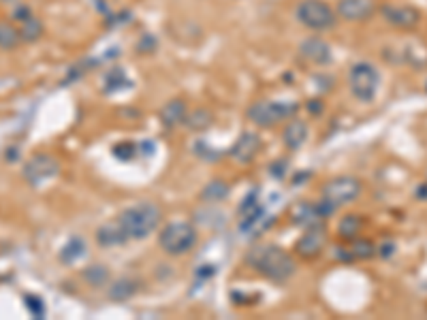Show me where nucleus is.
<instances>
[{"mask_svg":"<svg viewBox=\"0 0 427 320\" xmlns=\"http://www.w3.org/2000/svg\"><path fill=\"white\" fill-rule=\"evenodd\" d=\"M246 263L253 267V271L271 282H287L297 271L295 259L276 243H263L253 247L246 257Z\"/></svg>","mask_w":427,"mask_h":320,"instance_id":"obj_1","label":"nucleus"},{"mask_svg":"<svg viewBox=\"0 0 427 320\" xmlns=\"http://www.w3.org/2000/svg\"><path fill=\"white\" fill-rule=\"evenodd\" d=\"M116 220L122 227L128 241H141L158 229L163 220V209L154 201H141L126 207Z\"/></svg>","mask_w":427,"mask_h":320,"instance_id":"obj_2","label":"nucleus"},{"mask_svg":"<svg viewBox=\"0 0 427 320\" xmlns=\"http://www.w3.org/2000/svg\"><path fill=\"white\" fill-rule=\"evenodd\" d=\"M197 243V229L188 220H173L158 233V245L169 257H184Z\"/></svg>","mask_w":427,"mask_h":320,"instance_id":"obj_3","label":"nucleus"},{"mask_svg":"<svg viewBox=\"0 0 427 320\" xmlns=\"http://www.w3.org/2000/svg\"><path fill=\"white\" fill-rule=\"evenodd\" d=\"M295 17L304 28L312 32H327L338 22L336 9L327 5L325 0H301L295 9Z\"/></svg>","mask_w":427,"mask_h":320,"instance_id":"obj_4","label":"nucleus"},{"mask_svg":"<svg viewBox=\"0 0 427 320\" xmlns=\"http://www.w3.org/2000/svg\"><path fill=\"white\" fill-rule=\"evenodd\" d=\"M348 88H350V94L359 102L374 100L378 88H380L378 68L372 62H366V60L352 64V68L348 70Z\"/></svg>","mask_w":427,"mask_h":320,"instance_id":"obj_5","label":"nucleus"},{"mask_svg":"<svg viewBox=\"0 0 427 320\" xmlns=\"http://www.w3.org/2000/svg\"><path fill=\"white\" fill-rule=\"evenodd\" d=\"M299 112L297 102H276V100H259L248 109V120L261 128H271L284 120L295 118Z\"/></svg>","mask_w":427,"mask_h":320,"instance_id":"obj_6","label":"nucleus"},{"mask_svg":"<svg viewBox=\"0 0 427 320\" xmlns=\"http://www.w3.org/2000/svg\"><path fill=\"white\" fill-rule=\"evenodd\" d=\"M364 192V186L357 177L350 175H340L329 180L323 188V201H327L334 209H340L344 205L354 203Z\"/></svg>","mask_w":427,"mask_h":320,"instance_id":"obj_7","label":"nucleus"},{"mask_svg":"<svg viewBox=\"0 0 427 320\" xmlns=\"http://www.w3.org/2000/svg\"><path fill=\"white\" fill-rule=\"evenodd\" d=\"M58 171H60V165L50 154H37L24 165V177H26V182H30L32 186H39V184L47 182L50 177L58 175Z\"/></svg>","mask_w":427,"mask_h":320,"instance_id":"obj_8","label":"nucleus"},{"mask_svg":"<svg viewBox=\"0 0 427 320\" xmlns=\"http://www.w3.org/2000/svg\"><path fill=\"white\" fill-rule=\"evenodd\" d=\"M327 243V233L323 227H308V231L297 239L295 243V252L299 254V259L304 261H312L316 259L320 252H323V247Z\"/></svg>","mask_w":427,"mask_h":320,"instance_id":"obj_9","label":"nucleus"},{"mask_svg":"<svg viewBox=\"0 0 427 320\" xmlns=\"http://www.w3.org/2000/svg\"><path fill=\"white\" fill-rule=\"evenodd\" d=\"M380 15L389 26L402 28V30H412L421 22V13L414 7H406V5H384L380 9Z\"/></svg>","mask_w":427,"mask_h":320,"instance_id":"obj_10","label":"nucleus"},{"mask_svg":"<svg viewBox=\"0 0 427 320\" xmlns=\"http://www.w3.org/2000/svg\"><path fill=\"white\" fill-rule=\"evenodd\" d=\"M374 9V0H340L336 5V15L346 22H364L372 17Z\"/></svg>","mask_w":427,"mask_h":320,"instance_id":"obj_11","label":"nucleus"},{"mask_svg":"<svg viewBox=\"0 0 427 320\" xmlns=\"http://www.w3.org/2000/svg\"><path fill=\"white\" fill-rule=\"evenodd\" d=\"M261 152V137L257 132H244L231 148V158L239 165L253 162Z\"/></svg>","mask_w":427,"mask_h":320,"instance_id":"obj_12","label":"nucleus"},{"mask_svg":"<svg viewBox=\"0 0 427 320\" xmlns=\"http://www.w3.org/2000/svg\"><path fill=\"white\" fill-rule=\"evenodd\" d=\"M299 54L304 60L316 64V66H327L331 62V47L323 41V39H318V37H310L306 39L301 45H299Z\"/></svg>","mask_w":427,"mask_h":320,"instance_id":"obj_13","label":"nucleus"},{"mask_svg":"<svg viewBox=\"0 0 427 320\" xmlns=\"http://www.w3.org/2000/svg\"><path fill=\"white\" fill-rule=\"evenodd\" d=\"M282 141L291 152H297L304 148V144L308 141V124L301 120H291L282 130Z\"/></svg>","mask_w":427,"mask_h":320,"instance_id":"obj_14","label":"nucleus"},{"mask_svg":"<svg viewBox=\"0 0 427 320\" xmlns=\"http://www.w3.org/2000/svg\"><path fill=\"white\" fill-rule=\"evenodd\" d=\"M188 116V107L182 98H173L169 100L163 109H160V122L167 126V128H175V126H180L184 124Z\"/></svg>","mask_w":427,"mask_h":320,"instance_id":"obj_15","label":"nucleus"},{"mask_svg":"<svg viewBox=\"0 0 427 320\" xmlns=\"http://www.w3.org/2000/svg\"><path fill=\"white\" fill-rule=\"evenodd\" d=\"M96 241L103 247H116V245L126 243L128 239H126L122 227L118 224V220H114V222H105L96 229Z\"/></svg>","mask_w":427,"mask_h":320,"instance_id":"obj_16","label":"nucleus"},{"mask_svg":"<svg viewBox=\"0 0 427 320\" xmlns=\"http://www.w3.org/2000/svg\"><path fill=\"white\" fill-rule=\"evenodd\" d=\"M20 37H22V43H37L41 37H43V32H45V24L37 17V15H32L28 20H24L20 26Z\"/></svg>","mask_w":427,"mask_h":320,"instance_id":"obj_17","label":"nucleus"},{"mask_svg":"<svg viewBox=\"0 0 427 320\" xmlns=\"http://www.w3.org/2000/svg\"><path fill=\"white\" fill-rule=\"evenodd\" d=\"M22 45V37L17 26H13V22L3 20L0 22V49L3 52H13Z\"/></svg>","mask_w":427,"mask_h":320,"instance_id":"obj_18","label":"nucleus"},{"mask_svg":"<svg viewBox=\"0 0 427 320\" xmlns=\"http://www.w3.org/2000/svg\"><path fill=\"white\" fill-rule=\"evenodd\" d=\"M139 291V282L133 277H120L110 287V299L112 301H126Z\"/></svg>","mask_w":427,"mask_h":320,"instance_id":"obj_19","label":"nucleus"},{"mask_svg":"<svg viewBox=\"0 0 427 320\" xmlns=\"http://www.w3.org/2000/svg\"><path fill=\"white\" fill-rule=\"evenodd\" d=\"M231 186L225 180H211L203 190H201V201L203 203H220L229 197Z\"/></svg>","mask_w":427,"mask_h":320,"instance_id":"obj_20","label":"nucleus"},{"mask_svg":"<svg viewBox=\"0 0 427 320\" xmlns=\"http://www.w3.org/2000/svg\"><path fill=\"white\" fill-rule=\"evenodd\" d=\"M361 229H364V220L357 216V213H350V216H344L342 222L338 224V235L346 241H352V239L359 237Z\"/></svg>","mask_w":427,"mask_h":320,"instance_id":"obj_21","label":"nucleus"},{"mask_svg":"<svg viewBox=\"0 0 427 320\" xmlns=\"http://www.w3.org/2000/svg\"><path fill=\"white\" fill-rule=\"evenodd\" d=\"M84 252H86L84 239H82V237H73V239H70V241L62 247V250H60V261L66 263V265H70V263L80 261V259L84 257Z\"/></svg>","mask_w":427,"mask_h":320,"instance_id":"obj_22","label":"nucleus"},{"mask_svg":"<svg viewBox=\"0 0 427 320\" xmlns=\"http://www.w3.org/2000/svg\"><path fill=\"white\" fill-rule=\"evenodd\" d=\"M84 280L92 287H105L110 282V271H107L103 265H90L84 269Z\"/></svg>","mask_w":427,"mask_h":320,"instance_id":"obj_23","label":"nucleus"},{"mask_svg":"<svg viewBox=\"0 0 427 320\" xmlns=\"http://www.w3.org/2000/svg\"><path fill=\"white\" fill-rule=\"evenodd\" d=\"M350 257L354 259H372L376 254V245L368 239H352V247H350Z\"/></svg>","mask_w":427,"mask_h":320,"instance_id":"obj_24","label":"nucleus"},{"mask_svg":"<svg viewBox=\"0 0 427 320\" xmlns=\"http://www.w3.org/2000/svg\"><path fill=\"white\" fill-rule=\"evenodd\" d=\"M184 124L190 128V130H205L209 124H211V116L205 112V109H199V112H193L186 116Z\"/></svg>","mask_w":427,"mask_h":320,"instance_id":"obj_25","label":"nucleus"},{"mask_svg":"<svg viewBox=\"0 0 427 320\" xmlns=\"http://www.w3.org/2000/svg\"><path fill=\"white\" fill-rule=\"evenodd\" d=\"M24 301H26V307L30 310V314H32L34 318H43V316H45V305H43L41 299L28 295V297H24Z\"/></svg>","mask_w":427,"mask_h":320,"instance_id":"obj_26","label":"nucleus"},{"mask_svg":"<svg viewBox=\"0 0 427 320\" xmlns=\"http://www.w3.org/2000/svg\"><path fill=\"white\" fill-rule=\"evenodd\" d=\"M34 13H32V9L30 7H24V5H17L15 9H13V13H11V22H17V24H22L24 20H28V17H32Z\"/></svg>","mask_w":427,"mask_h":320,"instance_id":"obj_27","label":"nucleus"},{"mask_svg":"<svg viewBox=\"0 0 427 320\" xmlns=\"http://www.w3.org/2000/svg\"><path fill=\"white\" fill-rule=\"evenodd\" d=\"M417 199H421V201H427V180L417 188Z\"/></svg>","mask_w":427,"mask_h":320,"instance_id":"obj_28","label":"nucleus"},{"mask_svg":"<svg viewBox=\"0 0 427 320\" xmlns=\"http://www.w3.org/2000/svg\"><path fill=\"white\" fill-rule=\"evenodd\" d=\"M0 3H5V5H17L20 0H0Z\"/></svg>","mask_w":427,"mask_h":320,"instance_id":"obj_29","label":"nucleus"}]
</instances>
